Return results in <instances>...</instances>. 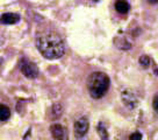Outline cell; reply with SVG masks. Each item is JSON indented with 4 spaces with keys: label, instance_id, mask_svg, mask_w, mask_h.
Returning a JSON list of instances; mask_svg holds the SVG:
<instances>
[{
    "label": "cell",
    "instance_id": "cell-1",
    "mask_svg": "<svg viewBox=\"0 0 158 140\" xmlns=\"http://www.w3.org/2000/svg\"><path fill=\"white\" fill-rule=\"evenodd\" d=\"M36 47L41 55L48 60H56L64 55L65 46L58 34L54 32L41 33L36 37Z\"/></svg>",
    "mask_w": 158,
    "mask_h": 140
},
{
    "label": "cell",
    "instance_id": "cell-2",
    "mask_svg": "<svg viewBox=\"0 0 158 140\" xmlns=\"http://www.w3.org/2000/svg\"><path fill=\"white\" fill-rule=\"evenodd\" d=\"M110 81L105 72H93L87 80V89L89 96L94 99H100L109 89Z\"/></svg>",
    "mask_w": 158,
    "mask_h": 140
},
{
    "label": "cell",
    "instance_id": "cell-3",
    "mask_svg": "<svg viewBox=\"0 0 158 140\" xmlns=\"http://www.w3.org/2000/svg\"><path fill=\"white\" fill-rule=\"evenodd\" d=\"M121 99L123 102V104L130 109V110H133L135 109L138 104V99H137V96L134 94L131 90H124L121 92Z\"/></svg>",
    "mask_w": 158,
    "mask_h": 140
},
{
    "label": "cell",
    "instance_id": "cell-4",
    "mask_svg": "<svg viewBox=\"0 0 158 140\" xmlns=\"http://www.w3.org/2000/svg\"><path fill=\"white\" fill-rule=\"evenodd\" d=\"M21 72L27 77V78H31L34 80L39 76V69L37 67L31 63V62H25L21 65Z\"/></svg>",
    "mask_w": 158,
    "mask_h": 140
},
{
    "label": "cell",
    "instance_id": "cell-5",
    "mask_svg": "<svg viewBox=\"0 0 158 140\" xmlns=\"http://www.w3.org/2000/svg\"><path fill=\"white\" fill-rule=\"evenodd\" d=\"M89 127V120H87V118H85V117L79 118L74 123V131H76V134L78 135V137H84L87 133Z\"/></svg>",
    "mask_w": 158,
    "mask_h": 140
},
{
    "label": "cell",
    "instance_id": "cell-6",
    "mask_svg": "<svg viewBox=\"0 0 158 140\" xmlns=\"http://www.w3.org/2000/svg\"><path fill=\"white\" fill-rule=\"evenodd\" d=\"M51 134H52V138L54 140H66L68 137H66V132L64 131L63 126L60 124H54L51 126Z\"/></svg>",
    "mask_w": 158,
    "mask_h": 140
},
{
    "label": "cell",
    "instance_id": "cell-7",
    "mask_svg": "<svg viewBox=\"0 0 158 140\" xmlns=\"http://www.w3.org/2000/svg\"><path fill=\"white\" fill-rule=\"evenodd\" d=\"M114 43L118 47V49L121 50H129L131 48V43L129 42V40L124 36V35H118L114 39Z\"/></svg>",
    "mask_w": 158,
    "mask_h": 140
},
{
    "label": "cell",
    "instance_id": "cell-8",
    "mask_svg": "<svg viewBox=\"0 0 158 140\" xmlns=\"http://www.w3.org/2000/svg\"><path fill=\"white\" fill-rule=\"evenodd\" d=\"M20 20V16L15 13H4L0 16V24L2 25H13Z\"/></svg>",
    "mask_w": 158,
    "mask_h": 140
},
{
    "label": "cell",
    "instance_id": "cell-9",
    "mask_svg": "<svg viewBox=\"0 0 158 140\" xmlns=\"http://www.w3.org/2000/svg\"><path fill=\"white\" fill-rule=\"evenodd\" d=\"M115 10L120 14H127L130 10V5L127 0H118L115 2Z\"/></svg>",
    "mask_w": 158,
    "mask_h": 140
},
{
    "label": "cell",
    "instance_id": "cell-10",
    "mask_svg": "<svg viewBox=\"0 0 158 140\" xmlns=\"http://www.w3.org/2000/svg\"><path fill=\"white\" fill-rule=\"evenodd\" d=\"M10 107L7 105L0 104V120L5 121V120L10 119Z\"/></svg>",
    "mask_w": 158,
    "mask_h": 140
},
{
    "label": "cell",
    "instance_id": "cell-11",
    "mask_svg": "<svg viewBox=\"0 0 158 140\" xmlns=\"http://www.w3.org/2000/svg\"><path fill=\"white\" fill-rule=\"evenodd\" d=\"M97 130H98V133H99V135H100V139L101 140H108V132H107L106 127H105L101 123L98 125Z\"/></svg>",
    "mask_w": 158,
    "mask_h": 140
},
{
    "label": "cell",
    "instance_id": "cell-12",
    "mask_svg": "<svg viewBox=\"0 0 158 140\" xmlns=\"http://www.w3.org/2000/svg\"><path fill=\"white\" fill-rule=\"evenodd\" d=\"M138 62H139V64L142 65L143 68H149L150 64H151V59L147 55H142L138 59Z\"/></svg>",
    "mask_w": 158,
    "mask_h": 140
},
{
    "label": "cell",
    "instance_id": "cell-13",
    "mask_svg": "<svg viewBox=\"0 0 158 140\" xmlns=\"http://www.w3.org/2000/svg\"><path fill=\"white\" fill-rule=\"evenodd\" d=\"M52 112L54 115L59 116L62 112H63V107H62V104L60 103H56V104L52 105Z\"/></svg>",
    "mask_w": 158,
    "mask_h": 140
},
{
    "label": "cell",
    "instance_id": "cell-14",
    "mask_svg": "<svg viewBox=\"0 0 158 140\" xmlns=\"http://www.w3.org/2000/svg\"><path fill=\"white\" fill-rule=\"evenodd\" d=\"M129 140H142V134L139 132H135L129 137Z\"/></svg>",
    "mask_w": 158,
    "mask_h": 140
},
{
    "label": "cell",
    "instance_id": "cell-15",
    "mask_svg": "<svg viewBox=\"0 0 158 140\" xmlns=\"http://www.w3.org/2000/svg\"><path fill=\"white\" fill-rule=\"evenodd\" d=\"M152 107H153V110H155L158 113V94H156V95H155V97H153Z\"/></svg>",
    "mask_w": 158,
    "mask_h": 140
},
{
    "label": "cell",
    "instance_id": "cell-16",
    "mask_svg": "<svg viewBox=\"0 0 158 140\" xmlns=\"http://www.w3.org/2000/svg\"><path fill=\"white\" fill-rule=\"evenodd\" d=\"M150 4H152V5H155V4H158V0H148Z\"/></svg>",
    "mask_w": 158,
    "mask_h": 140
},
{
    "label": "cell",
    "instance_id": "cell-17",
    "mask_svg": "<svg viewBox=\"0 0 158 140\" xmlns=\"http://www.w3.org/2000/svg\"><path fill=\"white\" fill-rule=\"evenodd\" d=\"M1 62H2V60H1V59H0V64H1Z\"/></svg>",
    "mask_w": 158,
    "mask_h": 140
},
{
    "label": "cell",
    "instance_id": "cell-18",
    "mask_svg": "<svg viewBox=\"0 0 158 140\" xmlns=\"http://www.w3.org/2000/svg\"><path fill=\"white\" fill-rule=\"evenodd\" d=\"M93 1H99V0H93Z\"/></svg>",
    "mask_w": 158,
    "mask_h": 140
}]
</instances>
